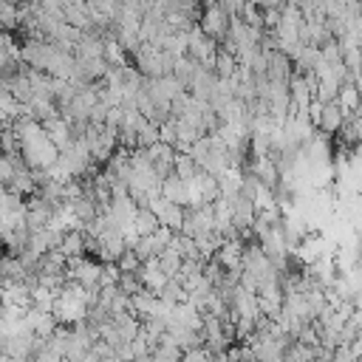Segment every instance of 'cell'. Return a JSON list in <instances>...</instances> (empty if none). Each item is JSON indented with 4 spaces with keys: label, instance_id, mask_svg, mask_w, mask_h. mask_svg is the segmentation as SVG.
Here are the masks:
<instances>
[{
    "label": "cell",
    "instance_id": "obj_1",
    "mask_svg": "<svg viewBox=\"0 0 362 362\" xmlns=\"http://www.w3.org/2000/svg\"><path fill=\"white\" fill-rule=\"evenodd\" d=\"M229 14L215 3V6H204V11H201V20H198V28L209 37V40H215V42H223L226 40V31H229Z\"/></svg>",
    "mask_w": 362,
    "mask_h": 362
},
{
    "label": "cell",
    "instance_id": "obj_2",
    "mask_svg": "<svg viewBox=\"0 0 362 362\" xmlns=\"http://www.w3.org/2000/svg\"><path fill=\"white\" fill-rule=\"evenodd\" d=\"M85 240L88 235L82 229H71L62 235V243H59V252L65 255V260H74V257H88L85 255Z\"/></svg>",
    "mask_w": 362,
    "mask_h": 362
},
{
    "label": "cell",
    "instance_id": "obj_3",
    "mask_svg": "<svg viewBox=\"0 0 362 362\" xmlns=\"http://www.w3.org/2000/svg\"><path fill=\"white\" fill-rule=\"evenodd\" d=\"M161 198H167L170 204L187 206V181H181L175 173H170V175L161 181Z\"/></svg>",
    "mask_w": 362,
    "mask_h": 362
},
{
    "label": "cell",
    "instance_id": "obj_4",
    "mask_svg": "<svg viewBox=\"0 0 362 362\" xmlns=\"http://www.w3.org/2000/svg\"><path fill=\"white\" fill-rule=\"evenodd\" d=\"M342 124H345V116H342L339 105H337V102H328V105L322 107V116H320L317 130H320V133H325V136H331V133H337Z\"/></svg>",
    "mask_w": 362,
    "mask_h": 362
},
{
    "label": "cell",
    "instance_id": "obj_5",
    "mask_svg": "<svg viewBox=\"0 0 362 362\" xmlns=\"http://www.w3.org/2000/svg\"><path fill=\"white\" fill-rule=\"evenodd\" d=\"M133 229H136L139 238H147V235H153L158 229V218L147 206H139L136 209V218H133Z\"/></svg>",
    "mask_w": 362,
    "mask_h": 362
},
{
    "label": "cell",
    "instance_id": "obj_6",
    "mask_svg": "<svg viewBox=\"0 0 362 362\" xmlns=\"http://www.w3.org/2000/svg\"><path fill=\"white\" fill-rule=\"evenodd\" d=\"M116 269H119V272H139V269H141V260H139V255H136L133 249H124V252L119 255V260H116Z\"/></svg>",
    "mask_w": 362,
    "mask_h": 362
}]
</instances>
